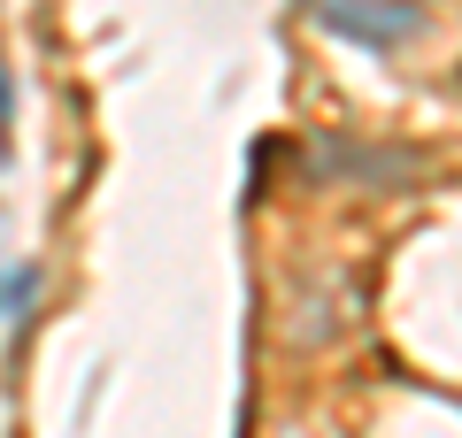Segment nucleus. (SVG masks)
Segmentation results:
<instances>
[{"mask_svg": "<svg viewBox=\"0 0 462 438\" xmlns=\"http://www.w3.org/2000/svg\"><path fill=\"white\" fill-rule=\"evenodd\" d=\"M309 16L324 23L331 39L346 47H370V54H393L424 32V8L416 0H309Z\"/></svg>", "mask_w": 462, "mask_h": 438, "instance_id": "1", "label": "nucleus"}, {"mask_svg": "<svg viewBox=\"0 0 462 438\" xmlns=\"http://www.w3.org/2000/svg\"><path fill=\"white\" fill-rule=\"evenodd\" d=\"M0 139H8V69H0Z\"/></svg>", "mask_w": 462, "mask_h": 438, "instance_id": "2", "label": "nucleus"}]
</instances>
